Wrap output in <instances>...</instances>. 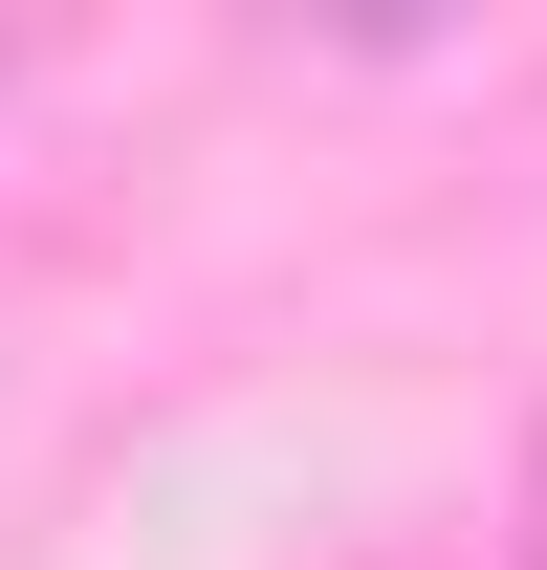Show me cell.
<instances>
[{"label": "cell", "mask_w": 547, "mask_h": 570, "mask_svg": "<svg viewBox=\"0 0 547 570\" xmlns=\"http://www.w3.org/2000/svg\"><path fill=\"white\" fill-rule=\"evenodd\" d=\"M0 88H22V22H0Z\"/></svg>", "instance_id": "cell-2"}, {"label": "cell", "mask_w": 547, "mask_h": 570, "mask_svg": "<svg viewBox=\"0 0 547 570\" xmlns=\"http://www.w3.org/2000/svg\"><path fill=\"white\" fill-rule=\"evenodd\" d=\"M526 570H547V461H526Z\"/></svg>", "instance_id": "cell-1"}]
</instances>
